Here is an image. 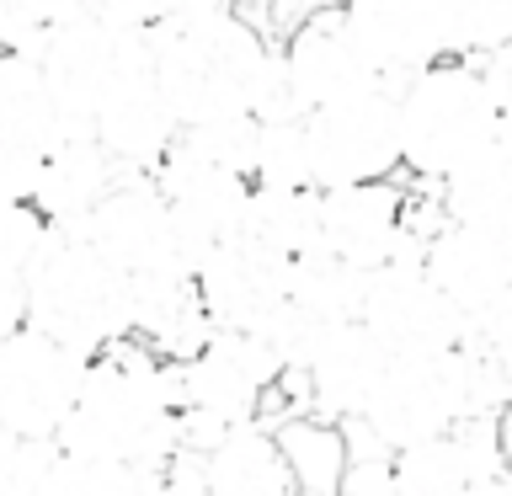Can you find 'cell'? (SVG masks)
Masks as SVG:
<instances>
[{"instance_id": "obj_11", "label": "cell", "mask_w": 512, "mask_h": 496, "mask_svg": "<svg viewBox=\"0 0 512 496\" xmlns=\"http://www.w3.org/2000/svg\"><path fill=\"white\" fill-rule=\"evenodd\" d=\"M80 235L107 256L123 278H150V272H192V256L176 235L171 208L160 203L155 182L144 171L118 176V187L96 203V214L80 224Z\"/></svg>"}, {"instance_id": "obj_14", "label": "cell", "mask_w": 512, "mask_h": 496, "mask_svg": "<svg viewBox=\"0 0 512 496\" xmlns=\"http://www.w3.org/2000/svg\"><path fill=\"white\" fill-rule=\"evenodd\" d=\"M70 139L32 54H0V203H32L43 160Z\"/></svg>"}, {"instance_id": "obj_4", "label": "cell", "mask_w": 512, "mask_h": 496, "mask_svg": "<svg viewBox=\"0 0 512 496\" xmlns=\"http://www.w3.org/2000/svg\"><path fill=\"white\" fill-rule=\"evenodd\" d=\"M400 112V171L438 187L443 176L502 139V107L470 59H438L395 86Z\"/></svg>"}, {"instance_id": "obj_38", "label": "cell", "mask_w": 512, "mask_h": 496, "mask_svg": "<svg viewBox=\"0 0 512 496\" xmlns=\"http://www.w3.org/2000/svg\"><path fill=\"white\" fill-rule=\"evenodd\" d=\"M16 331H27V278H22V267L0 262V347Z\"/></svg>"}, {"instance_id": "obj_34", "label": "cell", "mask_w": 512, "mask_h": 496, "mask_svg": "<svg viewBox=\"0 0 512 496\" xmlns=\"http://www.w3.org/2000/svg\"><path fill=\"white\" fill-rule=\"evenodd\" d=\"M54 454H59V443L6 438L0 443V496H43V480H48Z\"/></svg>"}, {"instance_id": "obj_17", "label": "cell", "mask_w": 512, "mask_h": 496, "mask_svg": "<svg viewBox=\"0 0 512 496\" xmlns=\"http://www.w3.org/2000/svg\"><path fill=\"white\" fill-rule=\"evenodd\" d=\"M342 11L390 86L438 59H454L448 54L454 0H342Z\"/></svg>"}, {"instance_id": "obj_19", "label": "cell", "mask_w": 512, "mask_h": 496, "mask_svg": "<svg viewBox=\"0 0 512 496\" xmlns=\"http://www.w3.org/2000/svg\"><path fill=\"white\" fill-rule=\"evenodd\" d=\"M192 278H198V299H203L208 326L230 331V336H256L288 299V267L262 262V256H251L235 240L208 251Z\"/></svg>"}, {"instance_id": "obj_32", "label": "cell", "mask_w": 512, "mask_h": 496, "mask_svg": "<svg viewBox=\"0 0 512 496\" xmlns=\"http://www.w3.org/2000/svg\"><path fill=\"white\" fill-rule=\"evenodd\" d=\"M139 491V475L123 470V464H107V459H80V454H54L48 464V480H43V496H134Z\"/></svg>"}, {"instance_id": "obj_41", "label": "cell", "mask_w": 512, "mask_h": 496, "mask_svg": "<svg viewBox=\"0 0 512 496\" xmlns=\"http://www.w3.org/2000/svg\"><path fill=\"white\" fill-rule=\"evenodd\" d=\"M496 454H502L507 475H512V400H507L502 411H496Z\"/></svg>"}, {"instance_id": "obj_28", "label": "cell", "mask_w": 512, "mask_h": 496, "mask_svg": "<svg viewBox=\"0 0 512 496\" xmlns=\"http://www.w3.org/2000/svg\"><path fill=\"white\" fill-rule=\"evenodd\" d=\"M363 288H368V272L336 262V256L320 251V246L288 267V299H294L299 310H310L315 320H326V326H358Z\"/></svg>"}, {"instance_id": "obj_37", "label": "cell", "mask_w": 512, "mask_h": 496, "mask_svg": "<svg viewBox=\"0 0 512 496\" xmlns=\"http://www.w3.org/2000/svg\"><path fill=\"white\" fill-rule=\"evenodd\" d=\"M134 496H208V480H203V454H176L166 470H150L139 475V491Z\"/></svg>"}, {"instance_id": "obj_30", "label": "cell", "mask_w": 512, "mask_h": 496, "mask_svg": "<svg viewBox=\"0 0 512 496\" xmlns=\"http://www.w3.org/2000/svg\"><path fill=\"white\" fill-rule=\"evenodd\" d=\"M176 139H182L192 155H203L208 166L240 176V182L256 176V118L251 112H230V118H214V123H192Z\"/></svg>"}, {"instance_id": "obj_20", "label": "cell", "mask_w": 512, "mask_h": 496, "mask_svg": "<svg viewBox=\"0 0 512 496\" xmlns=\"http://www.w3.org/2000/svg\"><path fill=\"white\" fill-rule=\"evenodd\" d=\"M390 368L384 352L363 326H336L326 342L315 347V358L304 363V395H310V416L336 427H352L374 395V384Z\"/></svg>"}, {"instance_id": "obj_5", "label": "cell", "mask_w": 512, "mask_h": 496, "mask_svg": "<svg viewBox=\"0 0 512 496\" xmlns=\"http://www.w3.org/2000/svg\"><path fill=\"white\" fill-rule=\"evenodd\" d=\"M27 326L96 358L128 336V278L80 230H48L27 262Z\"/></svg>"}, {"instance_id": "obj_2", "label": "cell", "mask_w": 512, "mask_h": 496, "mask_svg": "<svg viewBox=\"0 0 512 496\" xmlns=\"http://www.w3.org/2000/svg\"><path fill=\"white\" fill-rule=\"evenodd\" d=\"M64 454L107 459L134 475L166 470L182 454L171 406V368L134 336H118L86 363V384L59 432Z\"/></svg>"}, {"instance_id": "obj_1", "label": "cell", "mask_w": 512, "mask_h": 496, "mask_svg": "<svg viewBox=\"0 0 512 496\" xmlns=\"http://www.w3.org/2000/svg\"><path fill=\"white\" fill-rule=\"evenodd\" d=\"M144 48L176 128L246 112L272 59L267 32L235 16L230 0H166L144 27Z\"/></svg>"}, {"instance_id": "obj_35", "label": "cell", "mask_w": 512, "mask_h": 496, "mask_svg": "<svg viewBox=\"0 0 512 496\" xmlns=\"http://www.w3.org/2000/svg\"><path fill=\"white\" fill-rule=\"evenodd\" d=\"M43 235H48V224L32 203H0V262L6 267L27 272V262L43 246Z\"/></svg>"}, {"instance_id": "obj_29", "label": "cell", "mask_w": 512, "mask_h": 496, "mask_svg": "<svg viewBox=\"0 0 512 496\" xmlns=\"http://www.w3.org/2000/svg\"><path fill=\"white\" fill-rule=\"evenodd\" d=\"M251 187H294V192H315L304 118H294V123H256V176H251Z\"/></svg>"}, {"instance_id": "obj_3", "label": "cell", "mask_w": 512, "mask_h": 496, "mask_svg": "<svg viewBox=\"0 0 512 496\" xmlns=\"http://www.w3.org/2000/svg\"><path fill=\"white\" fill-rule=\"evenodd\" d=\"M507 379L491 352L459 342L454 352L427 358H390L384 379L374 384L363 416L352 427L374 443V454H400L427 438H443L470 416H496L507 406Z\"/></svg>"}, {"instance_id": "obj_39", "label": "cell", "mask_w": 512, "mask_h": 496, "mask_svg": "<svg viewBox=\"0 0 512 496\" xmlns=\"http://www.w3.org/2000/svg\"><path fill=\"white\" fill-rule=\"evenodd\" d=\"M80 11H96L107 16L112 27H128V32H144L155 22L160 11H166V0H75Z\"/></svg>"}, {"instance_id": "obj_13", "label": "cell", "mask_w": 512, "mask_h": 496, "mask_svg": "<svg viewBox=\"0 0 512 496\" xmlns=\"http://www.w3.org/2000/svg\"><path fill=\"white\" fill-rule=\"evenodd\" d=\"M278 54H283V70L294 80L304 112L342 102V96H358V91H374V86H390L379 75L374 54L363 48V38L352 32L342 6H320L310 16H299L283 32Z\"/></svg>"}, {"instance_id": "obj_12", "label": "cell", "mask_w": 512, "mask_h": 496, "mask_svg": "<svg viewBox=\"0 0 512 496\" xmlns=\"http://www.w3.org/2000/svg\"><path fill=\"white\" fill-rule=\"evenodd\" d=\"M150 182L160 192V203L171 208L176 235H182V246L192 256V272L203 267L208 251H219V246H230V240H235L240 214H246V198H251V182H240V176L208 166V160L192 155L182 139L155 160Z\"/></svg>"}, {"instance_id": "obj_6", "label": "cell", "mask_w": 512, "mask_h": 496, "mask_svg": "<svg viewBox=\"0 0 512 496\" xmlns=\"http://www.w3.org/2000/svg\"><path fill=\"white\" fill-rule=\"evenodd\" d=\"M166 368H171L176 438H182L187 454H208L235 427L262 422L272 384L283 379V368L272 363V352L256 336H230V331H214L187 363Z\"/></svg>"}, {"instance_id": "obj_15", "label": "cell", "mask_w": 512, "mask_h": 496, "mask_svg": "<svg viewBox=\"0 0 512 496\" xmlns=\"http://www.w3.org/2000/svg\"><path fill=\"white\" fill-rule=\"evenodd\" d=\"M400 496H496L512 486L496 454V416H470L443 438L390 454Z\"/></svg>"}, {"instance_id": "obj_21", "label": "cell", "mask_w": 512, "mask_h": 496, "mask_svg": "<svg viewBox=\"0 0 512 496\" xmlns=\"http://www.w3.org/2000/svg\"><path fill=\"white\" fill-rule=\"evenodd\" d=\"M128 336L150 347L160 363H187L214 336L198 299V278L192 272L128 278Z\"/></svg>"}, {"instance_id": "obj_36", "label": "cell", "mask_w": 512, "mask_h": 496, "mask_svg": "<svg viewBox=\"0 0 512 496\" xmlns=\"http://www.w3.org/2000/svg\"><path fill=\"white\" fill-rule=\"evenodd\" d=\"M336 496H400L390 454H374V448L358 454V448H352L347 470H342V480H336Z\"/></svg>"}, {"instance_id": "obj_40", "label": "cell", "mask_w": 512, "mask_h": 496, "mask_svg": "<svg viewBox=\"0 0 512 496\" xmlns=\"http://www.w3.org/2000/svg\"><path fill=\"white\" fill-rule=\"evenodd\" d=\"M272 6H278V0H230V11L246 16L251 27H272Z\"/></svg>"}, {"instance_id": "obj_18", "label": "cell", "mask_w": 512, "mask_h": 496, "mask_svg": "<svg viewBox=\"0 0 512 496\" xmlns=\"http://www.w3.org/2000/svg\"><path fill=\"white\" fill-rule=\"evenodd\" d=\"M400 214H406V187L395 182L320 192V251L358 272H379L400 256Z\"/></svg>"}, {"instance_id": "obj_25", "label": "cell", "mask_w": 512, "mask_h": 496, "mask_svg": "<svg viewBox=\"0 0 512 496\" xmlns=\"http://www.w3.org/2000/svg\"><path fill=\"white\" fill-rule=\"evenodd\" d=\"M208 496H299L272 427L246 422L203 454Z\"/></svg>"}, {"instance_id": "obj_8", "label": "cell", "mask_w": 512, "mask_h": 496, "mask_svg": "<svg viewBox=\"0 0 512 496\" xmlns=\"http://www.w3.org/2000/svg\"><path fill=\"white\" fill-rule=\"evenodd\" d=\"M310 139V171L315 192L331 187H363V182H395L400 171V112L395 86H374L342 102H326L304 118Z\"/></svg>"}, {"instance_id": "obj_22", "label": "cell", "mask_w": 512, "mask_h": 496, "mask_svg": "<svg viewBox=\"0 0 512 496\" xmlns=\"http://www.w3.org/2000/svg\"><path fill=\"white\" fill-rule=\"evenodd\" d=\"M422 267L464 320L491 310L502 294H512V272H507L502 240L486 235V230H470V224H443V230L427 240Z\"/></svg>"}, {"instance_id": "obj_44", "label": "cell", "mask_w": 512, "mask_h": 496, "mask_svg": "<svg viewBox=\"0 0 512 496\" xmlns=\"http://www.w3.org/2000/svg\"><path fill=\"white\" fill-rule=\"evenodd\" d=\"M496 496H512V486H507V491H496Z\"/></svg>"}, {"instance_id": "obj_31", "label": "cell", "mask_w": 512, "mask_h": 496, "mask_svg": "<svg viewBox=\"0 0 512 496\" xmlns=\"http://www.w3.org/2000/svg\"><path fill=\"white\" fill-rule=\"evenodd\" d=\"M512 43V0H454L448 22V54L454 59H491Z\"/></svg>"}, {"instance_id": "obj_26", "label": "cell", "mask_w": 512, "mask_h": 496, "mask_svg": "<svg viewBox=\"0 0 512 496\" xmlns=\"http://www.w3.org/2000/svg\"><path fill=\"white\" fill-rule=\"evenodd\" d=\"M438 203L448 224H470V230H486V235L512 230V134L486 144L454 176H443Z\"/></svg>"}, {"instance_id": "obj_23", "label": "cell", "mask_w": 512, "mask_h": 496, "mask_svg": "<svg viewBox=\"0 0 512 496\" xmlns=\"http://www.w3.org/2000/svg\"><path fill=\"white\" fill-rule=\"evenodd\" d=\"M118 176L123 171L112 166L96 139H64L43 160L38 187H32V208L43 214L48 230H80L96 214V203L118 187Z\"/></svg>"}, {"instance_id": "obj_42", "label": "cell", "mask_w": 512, "mask_h": 496, "mask_svg": "<svg viewBox=\"0 0 512 496\" xmlns=\"http://www.w3.org/2000/svg\"><path fill=\"white\" fill-rule=\"evenodd\" d=\"M496 363H502V379H507V395H512V342L496 352Z\"/></svg>"}, {"instance_id": "obj_16", "label": "cell", "mask_w": 512, "mask_h": 496, "mask_svg": "<svg viewBox=\"0 0 512 496\" xmlns=\"http://www.w3.org/2000/svg\"><path fill=\"white\" fill-rule=\"evenodd\" d=\"M176 118L160 96L155 75H150V48H139L134 59L118 70V80L107 86V96L96 102V118H91V139L107 150V160L128 171H155V160L176 144Z\"/></svg>"}, {"instance_id": "obj_27", "label": "cell", "mask_w": 512, "mask_h": 496, "mask_svg": "<svg viewBox=\"0 0 512 496\" xmlns=\"http://www.w3.org/2000/svg\"><path fill=\"white\" fill-rule=\"evenodd\" d=\"M272 438L283 448V464L294 475L299 496H336V480H342L347 459H352L347 427L320 422V416H294V422L272 427Z\"/></svg>"}, {"instance_id": "obj_43", "label": "cell", "mask_w": 512, "mask_h": 496, "mask_svg": "<svg viewBox=\"0 0 512 496\" xmlns=\"http://www.w3.org/2000/svg\"><path fill=\"white\" fill-rule=\"evenodd\" d=\"M496 240H502V256H507V272H512V230H502Z\"/></svg>"}, {"instance_id": "obj_9", "label": "cell", "mask_w": 512, "mask_h": 496, "mask_svg": "<svg viewBox=\"0 0 512 496\" xmlns=\"http://www.w3.org/2000/svg\"><path fill=\"white\" fill-rule=\"evenodd\" d=\"M86 363L75 347L54 342L43 331H16L0 347V422L11 438L59 443L64 422L75 411V395L86 384Z\"/></svg>"}, {"instance_id": "obj_33", "label": "cell", "mask_w": 512, "mask_h": 496, "mask_svg": "<svg viewBox=\"0 0 512 496\" xmlns=\"http://www.w3.org/2000/svg\"><path fill=\"white\" fill-rule=\"evenodd\" d=\"M75 0H0V54H38Z\"/></svg>"}, {"instance_id": "obj_10", "label": "cell", "mask_w": 512, "mask_h": 496, "mask_svg": "<svg viewBox=\"0 0 512 496\" xmlns=\"http://www.w3.org/2000/svg\"><path fill=\"white\" fill-rule=\"evenodd\" d=\"M358 326L390 358H427V352H454L464 342V315L448 304V294L411 256L368 272Z\"/></svg>"}, {"instance_id": "obj_24", "label": "cell", "mask_w": 512, "mask_h": 496, "mask_svg": "<svg viewBox=\"0 0 512 496\" xmlns=\"http://www.w3.org/2000/svg\"><path fill=\"white\" fill-rule=\"evenodd\" d=\"M235 246H246L262 262L294 267L299 256L320 246V192L294 187H251L246 214H240Z\"/></svg>"}, {"instance_id": "obj_7", "label": "cell", "mask_w": 512, "mask_h": 496, "mask_svg": "<svg viewBox=\"0 0 512 496\" xmlns=\"http://www.w3.org/2000/svg\"><path fill=\"white\" fill-rule=\"evenodd\" d=\"M139 48H144V32L112 27L107 16L80 11V6L43 38V48L32 59H38L48 102H54L70 139H91L96 102L107 96V86L118 80V70L139 54Z\"/></svg>"}]
</instances>
